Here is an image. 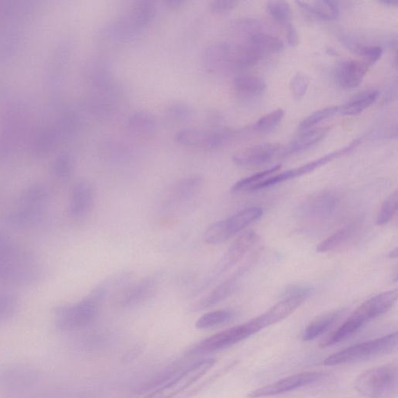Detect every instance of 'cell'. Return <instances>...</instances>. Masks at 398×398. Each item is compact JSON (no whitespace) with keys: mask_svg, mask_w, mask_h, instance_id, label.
<instances>
[{"mask_svg":"<svg viewBox=\"0 0 398 398\" xmlns=\"http://www.w3.org/2000/svg\"><path fill=\"white\" fill-rule=\"evenodd\" d=\"M397 255V250L395 248L393 250H391L389 255L390 257L396 258Z\"/></svg>","mask_w":398,"mask_h":398,"instance_id":"60d3db41","label":"cell"},{"mask_svg":"<svg viewBox=\"0 0 398 398\" xmlns=\"http://www.w3.org/2000/svg\"><path fill=\"white\" fill-rule=\"evenodd\" d=\"M280 145L276 143H262L243 150L234 157V162L244 167L260 166L271 162Z\"/></svg>","mask_w":398,"mask_h":398,"instance_id":"9a60e30c","label":"cell"},{"mask_svg":"<svg viewBox=\"0 0 398 398\" xmlns=\"http://www.w3.org/2000/svg\"><path fill=\"white\" fill-rule=\"evenodd\" d=\"M263 215L260 207H249L230 216L215 222L206 230L204 240L208 244H220L240 233L251 223L260 220Z\"/></svg>","mask_w":398,"mask_h":398,"instance_id":"52a82bcc","label":"cell"},{"mask_svg":"<svg viewBox=\"0 0 398 398\" xmlns=\"http://www.w3.org/2000/svg\"><path fill=\"white\" fill-rule=\"evenodd\" d=\"M397 290L383 292L362 304L336 331L328 336L321 347L325 348L339 343L353 336L372 320L383 315L396 304Z\"/></svg>","mask_w":398,"mask_h":398,"instance_id":"6da1fadb","label":"cell"},{"mask_svg":"<svg viewBox=\"0 0 398 398\" xmlns=\"http://www.w3.org/2000/svg\"><path fill=\"white\" fill-rule=\"evenodd\" d=\"M234 87L237 94L250 99L262 94L266 90V83L258 76L240 75L234 78Z\"/></svg>","mask_w":398,"mask_h":398,"instance_id":"d6986e66","label":"cell"},{"mask_svg":"<svg viewBox=\"0 0 398 398\" xmlns=\"http://www.w3.org/2000/svg\"><path fill=\"white\" fill-rule=\"evenodd\" d=\"M234 316L235 313L233 311L227 310L208 312L198 319L195 327L198 329H209L229 322Z\"/></svg>","mask_w":398,"mask_h":398,"instance_id":"4316f807","label":"cell"},{"mask_svg":"<svg viewBox=\"0 0 398 398\" xmlns=\"http://www.w3.org/2000/svg\"><path fill=\"white\" fill-rule=\"evenodd\" d=\"M283 48V41L278 37L262 33L255 34L234 52L232 64L237 69H248L264 57L280 52Z\"/></svg>","mask_w":398,"mask_h":398,"instance_id":"5b68a950","label":"cell"},{"mask_svg":"<svg viewBox=\"0 0 398 398\" xmlns=\"http://www.w3.org/2000/svg\"><path fill=\"white\" fill-rule=\"evenodd\" d=\"M169 115L174 122H185L190 120L192 111L186 104L177 103L170 108Z\"/></svg>","mask_w":398,"mask_h":398,"instance_id":"d590c367","label":"cell"},{"mask_svg":"<svg viewBox=\"0 0 398 398\" xmlns=\"http://www.w3.org/2000/svg\"><path fill=\"white\" fill-rule=\"evenodd\" d=\"M233 50L226 43H218L207 48L204 64L208 71H215L232 59Z\"/></svg>","mask_w":398,"mask_h":398,"instance_id":"603a6c76","label":"cell"},{"mask_svg":"<svg viewBox=\"0 0 398 398\" xmlns=\"http://www.w3.org/2000/svg\"><path fill=\"white\" fill-rule=\"evenodd\" d=\"M327 374L323 372H305L291 375L279 380L273 383L269 384L256 389L248 395L250 398H260L276 396L290 392L298 388L312 385L326 378Z\"/></svg>","mask_w":398,"mask_h":398,"instance_id":"30bf717a","label":"cell"},{"mask_svg":"<svg viewBox=\"0 0 398 398\" xmlns=\"http://www.w3.org/2000/svg\"><path fill=\"white\" fill-rule=\"evenodd\" d=\"M280 169L281 165H277L271 167V169L256 173L253 176L241 179L233 185L232 190L233 192L253 191L256 185L265 179L273 176V174L277 173Z\"/></svg>","mask_w":398,"mask_h":398,"instance_id":"f1b7e54d","label":"cell"},{"mask_svg":"<svg viewBox=\"0 0 398 398\" xmlns=\"http://www.w3.org/2000/svg\"><path fill=\"white\" fill-rule=\"evenodd\" d=\"M129 127L136 134L151 135L157 129L156 118L146 111H137L129 118Z\"/></svg>","mask_w":398,"mask_h":398,"instance_id":"d4e9b609","label":"cell"},{"mask_svg":"<svg viewBox=\"0 0 398 398\" xmlns=\"http://www.w3.org/2000/svg\"><path fill=\"white\" fill-rule=\"evenodd\" d=\"M379 96L376 90H368L359 93L348 100L344 106L339 107V113L343 115H359L373 104Z\"/></svg>","mask_w":398,"mask_h":398,"instance_id":"7402d4cb","label":"cell"},{"mask_svg":"<svg viewBox=\"0 0 398 398\" xmlns=\"http://www.w3.org/2000/svg\"><path fill=\"white\" fill-rule=\"evenodd\" d=\"M355 51L361 55L363 60L370 66L376 64L381 58L383 54L382 48L380 46L358 45L355 47Z\"/></svg>","mask_w":398,"mask_h":398,"instance_id":"e575fe53","label":"cell"},{"mask_svg":"<svg viewBox=\"0 0 398 398\" xmlns=\"http://www.w3.org/2000/svg\"><path fill=\"white\" fill-rule=\"evenodd\" d=\"M398 193L395 191L391 193L390 197L383 201L378 214L376 215V225H386L391 220L394 218L397 211Z\"/></svg>","mask_w":398,"mask_h":398,"instance_id":"f546056e","label":"cell"},{"mask_svg":"<svg viewBox=\"0 0 398 398\" xmlns=\"http://www.w3.org/2000/svg\"><path fill=\"white\" fill-rule=\"evenodd\" d=\"M257 241L258 236L255 232H249L241 234L229 248L211 273L204 278V282L199 284L197 290H194V294L197 295L198 293L205 291L225 272L241 261Z\"/></svg>","mask_w":398,"mask_h":398,"instance_id":"ba28073f","label":"cell"},{"mask_svg":"<svg viewBox=\"0 0 398 398\" xmlns=\"http://www.w3.org/2000/svg\"><path fill=\"white\" fill-rule=\"evenodd\" d=\"M208 136V131L197 128L181 129L174 136V141L187 148H205Z\"/></svg>","mask_w":398,"mask_h":398,"instance_id":"cb8c5ba5","label":"cell"},{"mask_svg":"<svg viewBox=\"0 0 398 398\" xmlns=\"http://www.w3.org/2000/svg\"><path fill=\"white\" fill-rule=\"evenodd\" d=\"M381 3L389 6H397L398 5V1L395 0V1H391V0H388V1H382Z\"/></svg>","mask_w":398,"mask_h":398,"instance_id":"ab89813d","label":"cell"},{"mask_svg":"<svg viewBox=\"0 0 398 398\" xmlns=\"http://www.w3.org/2000/svg\"><path fill=\"white\" fill-rule=\"evenodd\" d=\"M355 233V227L348 225L341 228L336 232L328 236L322 242H320L317 246V251L319 253H326L332 251L345 243L348 239H350Z\"/></svg>","mask_w":398,"mask_h":398,"instance_id":"83f0119b","label":"cell"},{"mask_svg":"<svg viewBox=\"0 0 398 398\" xmlns=\"http://www.w3.org/2000/svg\"><path fill=\"white\" fill-rule=\"evenodd\" d=\"M95 193L92 185L80 183L73 191L71 211L76 218H83L92 211L94 204Z\"/></svg>","mask_w":398,"mask_h":398,"instance_id":"ac0fdd59","label":"cell"},{"mask_svg":"<svg viewBox=\"0 0 398 398\" xmlns=\"http://www.w3.org/2000/svg\"><path fill=\"white\" fill-rule=\"evenodd\" d=\"M339 111V107L332 106L315 111V113L304 118L301 123L299 124V129L300 132L310 130L314 127V125H316L338 113Z\"/></svg>","mask_w":398,"mask_h":398,"instance_id":"1f68e13d","label":"cell"},{"mask_svg":"<svg viewBox=\"0 0 398 398\" xmlns=\"http://www.w3.org/2000/svg\"><path fill=\"white\" fill-rule=\"evenodd\" d=\"M286 27V31H287V41L290 47H296L299 45V34L296 29V27L293 26L291 23L288 24Z\"/></svg>","mask_w":398,"mask_h":398,"instance_id":"74e56055","label":"cell"},{"mask_svg":"<svg viewBox=\"0 0 398 398\" xmlns=\"http://www.w3.org/2000/svg\"><path fill=\"white\" fill-rule=\"evenodd\" d=\"M310 85L308 76L304 73H297L292 78L290 87L293 97L296 100L303 99Z\"/></svg>","mask_w":398,"mask_h":398,"instance_id":"836d02e7","label":"cell"},{"mask_svg":"<svg viewBox=\"0 0 398 398\" xmlns=\"http://www.w3.org/2000/svg\"><path fill=\"white\" fill-rule=\"evenodd\" d=\"M185 3V1H181V0H167L164 1V4L166 6V8L169 9H177L180 8L181 6Z\"/></svg>","mask_w":398,"mask_h":398,"instance_id":"f35d334b","label":"cell"},{"mask_svg":"<svg viewBox=\"0 0 398 398\" xmlns=\"http://www.w3.org/2000/svg\"><path fill=\"white\" fill-rule=\"evenodd\" d=\"M237 2L230 1V0H218L211 3V9L213 12L218 13H223L233 10Z\"/></svg>","mask_w":398,"mask_h":398,"instance_id":"8d00e7d4","label":"cell"},{"mask_svg":"<svg viewBox=\"0 0 398 398\" xmlns=\"http://www.w3.org/2000/svg\"><path fill=\"white\" fill-rule=\"evenodd\" d=\"M266 9L271 17L279 24L285 27L290 24L292 11L287 2L269 1L266 4Z\"/></svg>","mask_w":398,"mask_h":398,"instance_id":"4dcf8cb0","label":"cell"},{"mask_svg":"<svg viewBox=\"0 0 398 398\" xmlns=\"http://www.w3.org/2000/svg\"><path fill=\"white\" fill-rule=\"evenodd\" d=\"M284 117V111L278 108L271 113L262 116L258 120L255 125V129L260 132H268L273 129L281 122Z\"/></svg>","mask_w":398,"mask_h":398,"instance_id":"d6a6232c","label":"cell"},{"mask_svg":"<svg viewBox=\"0 0 398 398\" xmlns=\"http://www.w3.org/2000/svg\"><path fill=\"white\" fill-rule=\"evenodd\" d=\"M201 186V179L198 177L181 180L173 187L171 198L176 201L190 200L198 194Z\"/></svg>","mask_w":398,"mask_h":398,"instance_id":"484cf974","label":"cell"},{"mask_svg":"<svg viewBox=\"0 0 398 398\" xmlns=\"http://www.w3.org/2000/svg\"><path fill=\"white\" fill-rule=\"evenodd\" d=\"M360 394L369 398H396L398 394L397 367L388 364L368 370L355 382Z\"/></svg>","mask_w":398,"mask_h":398,"instance_id":"277c9868","label":"cell"},{"mask_svg":"<svg viewBox=\"0 0 398 398\" xmlns=\"http://www.w3.org/2000/svg\"><path fill=\"white\" fill-rule=\"evenodd\" d=\"M339 205V197L332 191H321L311 195L299 206V214L309 220H324L334 213Z\"/></svg>","mask_w":398,"mask_h":398,"instance_id":"7c38bea8","label":"cell"},{"mask_svg":"<svg viewBox=\"0 0 398 398\" xmlns=\"http://www.w3.org/2000/svg\"><path fill=\"white\" fill-rule=\"evenodd\" d=\"M370 66L364 60L345 61L336 68L335 78L342 88L354 89L360 86Z\"/></svg>","mask_w":398,"mask_h":398,"instance_id":"2e32d148","label":"cell"},{"mask_svg":"<svg viewBox=\"0 0 398 398\" xmlns=\"http://www.w3.org/2000/svg\"><path fill=\"white\" fill-rule=\"evenodd\" d=\"M300 8L308 12L310 15L324 20H333L339 16L338 2L332 0H318V1L297 2Z\"/></svg>","mask_w":398,"mask_h":398,"instance_id":"ffe728a7","label":"cell"},{"mask_svg":"<svg viewBox=\"0 0 398 398\" xmlns=\"http://www.w3.org/2000/svg\"><path fill=\"white\" fill-rule=\"evenodd\" d=\"M101 303L92 297L83 301L67 307L59 314V322L66 330L79 329L93 322L99 314Z\"/></svg>","mask_w":398,"mask_h":398,"instance_id":"8fae6325","label":"cell"},{"mask_svg":"<svg viewBox=\"0 0 398 398\" xmlns=\"http://www.w3.org/2000/svg\"><path fill=\"white\" fill-rule=\"evenodd\" d=\"M342 313H343L342 310L334 311L325 313L313 320L304 331V341H308L316 339L326 333L336 322Z\"/></svg>","mask_w":398,"mask_h":398,"instance_id":"44dd1931","label":"cell"},{"mask_svg":"<svg viewBox=\"0 0 398 398\" xmlns=\"http://www.w3.org/2000/svg\"><path fill=\"white\" fill-rule=\"evenodd\" d=\"M215 364V360L206 358L185 367L162 386L150 391L143 398H173L184 392L206 375Z\"/></svg>","mask_w":398,"mask_h":398,"instance_id":"8992f818","label":"cell"},{"mask_svg":"<svg viewBox=\"0 0 398 398\" xmlns=\"http://www.w3.org/2000/svg\"><path fill=\"white\" fill-rule=\"evenodd\" d=\"M329 128H319L300 132V135L292 141L285 148L280 150L283 157L297 155L312 148L327 134Z\"/></svg>","mask_w":398,"mask_h":398,"instance_id":"e0dca14e","label":"cell"},{"mask_svg":"<svg viewBox=\"0 0 398 398\" xmlns=\"http://www.w3.org/2000/svg\"><path fill=\"white\" fill-rule=\"evenodd\" d=\"M248 264H246V265L234 272L232 276L216 286L214 290L209 292L205 297L200 298L193 305L192 310L194 311H200L211 308V307L225 301V299L232 296L236 288L239 287L243 276L246 275L249 269Z\"/></svg>","mask_w":398,"mask_h":398,"instance_id":"5bb4252c","label":"cell"},{"mask_svg":"<svg viewBox=\"0 0 398 398\" xmlns=\"http://www.w3.org/2000/svg\"><path fill=\"white\" fill-rule=\"evenodd\" d=\"M397 346V333H391L385 336L362 342L343 350L328 356L324 361L325 366L351 364L379 357L395 350Z\"/></svg>","mask_w":398,"mask_h":398,"instance_id":"3957f363","label":"cell"},{"mask_svg":"<svg viewBox=\"0 0 398 398\" xmlns=\"http://www.w3.org/2000/svg\"><path fill=\"white\" fill-rule=\"evenodd\" d=\"M162 281L160 275L145 277L125 290L120 298L123 308L132 309L139 306L155 296Z\"/></svg>","mask_w":398,"mask_h":398,"instance_id":"4fadbf2b","label":"cell"},{"mask_svg":"<svg viewBox=\"0 0 398 398\" xmlns=\"http://www.w3.org/2000/svg\"><path fill=\"white\" fill-rule=\"evenodd\" d=\"M360 143V141H355L350 144L344 146V148L327 153V155L321 157L315 160H313L311 162L297 167V169L286 171L283 173L276 174V176H271L267 179H265L264 180L262 181L261 183L256 185L254 187L253 190L255 191L263 190V188L265 187H269L279 183H283L284 181H287L306 176V174L310 173L320 169V167L327 164L328 163H331L334 159L348 155V153L353 152L356 148V146H358Z\"/></svg>","mask_w":398,"mask_h":398,"instance_id":"9c48e42d","label":"cell"},{"mask_svg":"<svg viewBox=\"0 0 398 398\" xmlns=\"http://www.w3.org/2000/svg\"><path fill=\"white\" fill-rule=\"evenodd\" d=\"M266 320L260 314L246 323L227 328L202 340L187 352L188 356L225 350L268 327Z\"/></svg>","mask_w":398,"mask_h":398,"instance_id":"7a4b0ae2","label":"cell"}]
</instances>
